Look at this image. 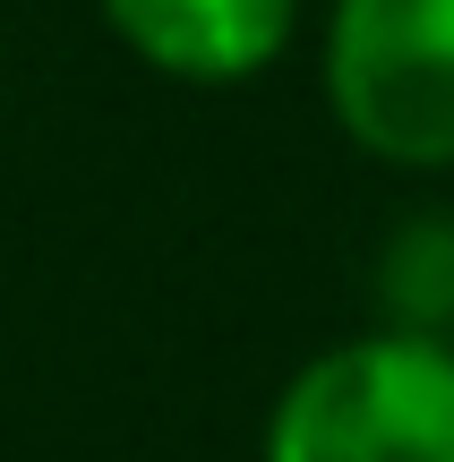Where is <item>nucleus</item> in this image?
Segmentation results:
<instances>
[{
	"label": "nucleus",
	"mask_w": 454,
	"mask_h": 462,
	"mask_svg": "<svg viewBox=\"0 0 454 462\" xmlns=\"http://www.w3.org/2000/svg\"><path fill=\"white\" fill-rule=\"evenodd\" d=\"M257 462H454V334L377 317L318 343L274 385Z\"/></svg>",
	"instance_id": "nucleus-1"
},
{
	"label": "nucleus",
	"mask_w": 454,
	"mask_h": 462,
	"mask_svg": "<svg viewBox=\"0 0 454 462\" xmlns=\"http://www.w3.org/2000/svg\"><path fill=\"white\" fill-rule=\"evenodd\" d=\"M318 103L377 171H454V0H318Z\"/></svg>",
	"instance_id": "nucleus-2"
},
{
	"label": "nucleus",
	"mask_w": 454,
	"mask_h": 462,
	"mask_svg": "<svg viewBox=\"0 0 454 462\" xmlns=\"http://www.w3.org/2000/svg\"><path fill=\"white\" fill-rule=\"evenodd\" d=\"M95 17L146 78L189 95H240L274 78L318 26L309 0H95Z\"/></svg>",
	"instance_id": "nucleus-3"
}]
</instances>
